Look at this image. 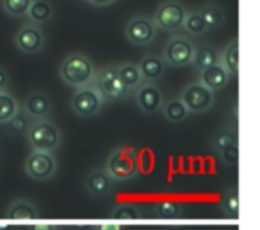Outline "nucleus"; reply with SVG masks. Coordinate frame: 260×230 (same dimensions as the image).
<instances>
[{
    "label": "nucleus",
    "mask_w": 260,
    "mask_h": 230,
    "mask_svg": "<svg viewBox=\"0 0 260 230\" xmlns=\"http://www.w3.org/2000/svg\"><path fill=\"white\" fill-rule=\"evenodd\" d=\"M94 73H96V68H94L93 61L89 59V55L82 54V52L68 54L62 59L61 68H59V77L62 82L75 90L91 86Z\"/></svg>",
    "instance_id": "f257e3e1"
},
{
    "label": "nucleus",
    "mask_w": 260,
    "mask_h": 230,
    "mask_svg": "<svg viewBox=\"0 0 260 230\" xmlns=\"http://www.w3.org/2000/svg\"><path fill=\"white\" fill-rule=\"evenodd\" d=\"M25 139L30 150L54 154L62 143V132L50 118L34 120L25 132Z\"/></svg>",
    "instance_id": "f03ea898"
},
{
    "label": "nucleus",
    "mask_w": 260,
    "mask_h": 230,
    "mask_svg": "<svg viewBox=\"0 0 260 230\" xmlns=\"http://www.w3.org/2000/svg\"><path fill=\"white\" fill-rule=\"evenodd\" d=\"M104 168L114 182H128L139 175L138 155L132 148L118 147L109 154Z\"/></svg>",
    "instance_id": "7ed1b4c3"
},
{
    "label": "nucleus",
    "mask_w": 260,
    "mask_h": 230,
    "mask_svg": "<svg viewBox=\"0 0 260 230\" xmlns=\"http://www.w3.org/2000/svg\"><path fill=\"white\" fill-rule=\"evenodd\" d=\"M91 86L102 95L105 102H114V100H125L128 98L130 91L123 86V82L119 80L118 72H116V65H109L104 68L96 70L94 79Z\"/></svg>",
    "instance_id": "20e7f679"
},
{
    "label": "nucleus",
    "mask_w": 260,
    "mask_h": 230,
    "mask_svg": "<svg viewBox=\"0 0 260 230\" xmlns=\"http://www.w3.org/2000/svg\"><path fill=\"white\" fill-rule=\"evenodd\" d=\"M194 43L191 38L185 34H173L164 45L162 61L170 66H187L191 65L192 55H194Z\"/></svg>",
    "instance_id": "39448f33"
},
{
    "label": "nucleus",
    "mask_w": 260,
    "mask_h": 230,
    "mask_svg": "<svg viewBox=\"0 0 260 230\" xmlns=\"http://www.w3.org/2000/svg\"><path fill=\"white\" fill-rule=\"evenodd\" d=\"M185 15H187V9L180 0H164L157 6L152 20L160 31H178L182 29Z\"/></svg>",
    "instance_id": "423d86ee"
},
{
    "label": "nucleus",
    "mask_w": 260,
    "mask_h": 230,
    "mask_svg": "<svg viewBox=\"0 0 260 230\" xmlns=\"http://www.w3.org/2000/svg\"><path fill=\"white\" fill-rule=\"evenodd\" d=\"M104 104L105 100L102 98V95L93 86H86L75 90V93L72 95L70 107H72L73 114L79 118H93L102 111Z\"/></svg>",
    "instance_id": "0eeeda50"
},
{
    "label": "nucleus",
    "mask_w": 260,
    "mask_h": 230,
    "mask_svg": "<svg viewBox=\"0 0 260 230\" xmlns=\"http://www.w3.org/2000/svg\"><path fill=\"white\" fill-rule=\"evenodd\" d=\"M178 98L185 105L189 114H203V112L210 111L214 105V93L210 90H207L205 86H202L198 80L189 82L182 90Z\"/></svg>",
    "instance_id": "6e6552de"
},
{
    "label": "nucleus",
    "mask_w": 260,
    "mask_h": 230,
    "mask_svg": "<svg viewBox=\"0 0 260 230\" xmlns=\"http://www.w3.org/2000/svg\"><path fill=\"white\" fill-rule=\"evenodd\" d=\"M23 169L29 179L38 180V182L50 180L57 173V159L54 157V154H48V152L30 150L29 157L25 159Z\"/></svg>",
    "instance_id": "1a4fd4ad"
},
{
    "label": "nucleus",
    "mask_w": 260,
    "mask_h": 230,
    "mask_svg": "<svg viewBox=\"0 0 260 230\" xmlns=\"http://www.w3.org/2000/svg\"><path fill=\"white\" fill-rule=\"evenodd\" d=\"M157 33H159V29L150 16H132L125 25V38L136 47H145V45L153 43Z\"/></svg>",
    "instance_id": "9d476101"
},
{
    "label": "nucleus",
    "mask_w": 260,
    "mask_h": 230,
    "mask_svg": "<svg viewBox=\"0 0 260 230\" xmlns=\"http://www.w3.org/2000/svg\"><path fill=\"white\" fill-rule=\"evenodd\" d=\"M134 100L139 111L145 114H155L164 104V95L155 82H143L134 90Z\"/></svg>",
    "instance_id": "9b49d317"
},
{
    "label": "nucleus",
    "mask_w": 260,
    "mask_h": 230,
    "mask_svg": "<svg viewBox=\"0 0 260 230\" xmlns=\"http://www.w3.org/2000/svg\"><path fill=\"white\" fill-rule=\"evenodd\" d=\"M45 41H47L45 33L41 31L40 25H34V23L22 25L15 36L16 47L23 54H38V52H41L45 47Z\"/></svg>",
    "instance_id": "f8f14e48"
},
{
    "label": "nucleus",
    "mask_w": 260,
    "mask_h": 230,
    "mask_svg": "<svg viewBox=\"0 0 260 230\" xmlns=\"http://www.w3.org/2000/svg\"><path fill=\"white\" fill-rule=\"evenodd\" d=\"M114 184L116 182L112 180V177L105 171V168H94L87 173L86 180H84V189H86V193H89L91 196L102 198L112 193Z\"/></svg>",
    "instance_id": "ddd939ff"
},
{
    "label": "nucleus",
    "mask_w": 260,
    "mask_h": 230,
    "mask_svg": "<svg viewBox=\"0 0 260 230\" xmlns=\"http://www.w3.org/2000/svg\"><path fill=\"white\" fill-rule=\"evenodd\" d=\"M22 109L29 114V118L32 120V122L34 120H43V118H48V114H50L52 100L43 91H32V93L25 98Z\"/></svg>",
    "instance_id": "4468645a"
},
{
    "label": "nucleus",
    "mask_w": 260,
    "mask_h": 230,
    "mask_svg": "<svg viewBox=\"0 0 260 230\" xmlns=\"http://www.w3.org/2000/svg\"><path fill=\"white\" fill-rule=\"evenodd\" d=\"M230 79H232L230 73H228L219 63H216V65L209 66V68L200 72L198 82L202 84V86H205L207 90H210L212 93H216V91L224 90V88L228 86V82H230Z\"/></svg>",
    "instance_id": "2eb2a0df"
},
{
    "label": "nucleus",
    "mask_w": 260,
    "mask_h": 230,
    "mask_svg": "<svg viewBox=\"0 0 260 230\" xmlns=\"http://www.w3.org/2000/svg\"><path fill=\"white\" fill-rule=\"evenodd\" d=\"M166 63L162 61V58L157 54H146L143 55V59L139 61L138 68L141 72L143 82H157L160 77L166 73Z\"/></svg>",
    "instance_id": "dca6fc26"
},
{
    "label": "nucleus",
    "mask_w": 260,
    "mask_h": 230,
    "mask_svg": "<svg viewBox=\"0 0 260 230\" xmlns=\"http://www.w3.org/2000/svg\"><path fill=\"white\" fill-rule=\"evenodd\" d=\"M38 216H40V211L36 205L29 200H23V198L11 202L6 209V218L9 219H34Z\"/></svg>",
    "instance_id": "f3484780"
},
{
    "label": "nucleus",
    "mask_w": 260,
    "mask_h": 230,
    "mask_svg": "<svg viewBox=\"0 0 260 230\" xmlns=\"http://www.w3.org/2000/svg\"><path fill=\"white\" fill-rule=\"evenodd\" d=\"M52 16H54V6H52L48 0H32V2H30V8H29V11H27L29 23L43 25V23L50 22Z\"/></svg>",
    "instance_id": "a211bd4d"
},
{
    "label": "nucleus",
    "mask_w": 260,
    "mask_h": 230,
    "mask_svg": "<svg viewBox=\"0 0 260 230\" xmlns=\"http://www.w3.org/2000/svg\"><path fill=\"white\" fill-rule=\"evenodd\" d=\"M219 65L230 73V77H235L239 72V40L234 38L223 50L219 52Z\"/></svg>",
    "instance_id": "6ab92c4d"
},
{
    "label": "nucleus",
    "mask_w": 260,
    "mask_h": 230,
    "mask_svg": "<svg viewBox=\"0 0 260 230\" xmlns=\"http://www.w3.org/2000/svg\"><path fill=\"white\" fill-rule=\"evenodd\" d=\"M116 72H118V77L123 82V86H125L130 93H132L139 84H143L141 72H139L138 65H134V63H121V65L116 66Z\"/></svg>",
    "instance_id": "aec40b11"
},
{
    "label": "nucleus",
    "mask_w": 260,
    "mask_h": 230,
    "mask_svg": "<svg viewBox=\"0 0 260 230\" xmlns=\"http://www.w3.org/2000/svg\"><path fill=\"white\" fill-rule=\"evenodd\" d=\"M200 16H202L203 23H205L207 31H214L223 27L224 23V9L217 4H203L198 9Z\"/></svg>",
    "instance_id": "412c9836"
},
{
    "label": "nucleus",
    "mask_w": 260,
    "mask_h": 230,
    "mask_svg": "<svg viewBox=\"0 0 260 230\" xmlns=\"http://www.w3.org/2000/svg\"><path fill=\"white\" fill-rule=\"evenodd\" d=\"M192 65L196 70H205L209 66L219 63V50L214 48L212 45H202V47L194 48V55H192Z\"/></svg>",
    "instance_id": "4be33fe9"
},
{
    "label": "nucleus",
    "mask_w": 260,
    "mask_h": 230,
    "mask_svg": "<svg viewBox=\"0 0 260 230\" xmlns=\"http://www.w3.org/2000/svg\"><path fill=\"white\" fill-rule=\"evenodd\" d=\"M160 112H162V116L170 123H182L189 118V111L182 104L180 98H170V100H166L162 104V107H160Z\"/></svg>",
    "instance_id": "5701e85b"
},
{
    "label": "nucleus",
    "mask_w": 260,
    "mask_h": 230,
    "mask_svg": "<svg viewBox=\"0 0 260 230\" xmlns=\"http://www.w3.org/2000/svg\"><path fill=\"white\" fill-rule=\"evenodd\" d=\"M20 109H22L20 102L16 100V98L13 97L8 90L0 91V125L8 123L9 120H11L13 116L20 111Z\"/></svg>",
    "instance_id": "b1692460"
},
{
    "label": "nucleus",
    "mask_w": 260,
    "mask_h": 230,
    "mask_svg": "<svg viewBox=\"0 0 260 230\" xmlns=\"http://www.w3.org/2000/svg\"><path fill=\"white\" fill-rule=\"evenodd\" d=\"M235 141H237V130L230 129V127H224V129H219L217 132H214L210 136V148L216 154H219L224 147L235 143Z\"/></svg>",
    "instance_id": "393cba45"
},
{
    "label": "nucleus",
    "mask_w": 260,
    "mask_h": 230,
    "mask_svg": "<svg viewBox=\"0 0 260 230\" xmlns=\"http://www.w3.org/2000/svg\"><path fill=\"white\" fill-rule=\"evenodd\" d=\"M219 209L226 218H237L239 216V191L237 187L224 191L223 198H221Z\"/></svg>",
    "instance_id": "a878e982"
},
{
    "label": "nucleus",
    "mask_w": 260,
    "mask_h": 230,
    "mask_svg": "<svg viewBox=\"0 0 260 230\" xmlns=\"http://www.w3.org/2000/svg\"><path fill=\"white\" fill-rule=\"evenodd\" d=\"M30 123H32V120L29 118V114H27L23 109H20V111L16 112V114L13 116L6 125H8V132L13 134V136H20V134L25 136V132L29 130Z\"/></svg>",
    "instance_id": "bb28decb"
},
{
    "label": "nucleus",
    "mask_w": 260,
    "mask_h": 230,
    "mask_svg": "<svg viewBox=\"0 0 260 230\" xmlns=\"http://www.w3.org/2000/svg\"><path fill=\"white\" fill-rule=\"evenodd\" d=\"M182 27H184L189 36H202V34L207 33V27H205V23H203L202 16H200L198 9H196V11H187Z\"/></svg>",
    "instance_id": "cd10ccee"
},
{
    "label": "nucleus",
    "mask_w": 260,
    "mask_h": 230,
    "mask_svg": "<svg viewBox=\"0 0 260 230\" xmlns=\"http://www.w3.org/2000/svg\"><path fill=\"white\" fill-rule=\"evenodd\" d=\"M32 0H2V11L11 18H23L30 8Z\"/></svg>",
    "instance_id": "c85d7f7f"
},
{
    "label": "nucleus",
    "mask_w": 260,
    "mask_h": 230,
    "mask_svg": "<svg viewBox=\"0 0 260 230\" xmlns=\"http://www.w3.org/2000/svg\"><path fill=\"white\" fill-rule=\"evenodd\" d=\"M111 216L114 219H139L143 218V211L136 204H118L112 207Z\"/></svg>",
    "instance_id": "c756f323"
},
{
    "label": "nucleus",
    "mask_w": 260,
    "mask_h": 230,
    "mask_svg": "<svg viewBox=\"0 0 260 230\" xmlns=\"http://www.w3.org/2000/svg\"><path fill=\"white\" fill-rule=\"evenodd\" d=\"M152 212L155 218H162V219H171V218H178L182 214V205L175 204V202H159L152 207Z\"/></svg>",
    "instance_id": "7c9ffc66"
},
{
    "label": "nucleus",
    "mask_w": 260,
    "mask_h": 230,
    "mask_svg": "<svg viewBox=\"0 0 260 230\" xmlns=\"http://www.w3.org/2000/svg\"><path fill=\"white\" fill-rule=\"evenodd\" d=\"M217 155H219V161L223 162V164L235 168V166L239 164V143L235 141V143L228 145V147H224Z\"/></svg>",
    "instance_id": "2f4dec72"
},
{
    "label": "nucleus",
    "mask_w": 260,
    "mask_h": 230,
    "mask_svg": "<svg viewBox=\"0 0 260 230\" xmlns=\"http://www.w3.org/2000/svg\"><path fill=\"white\" fill-rule=\"evenodd\" d=\"M93 230H125V226L119 223H102V225H94Z\"/></svg>",
    "instance_id": "473e14b6"
},
{
    "label": "nucleus",
    "mask_w": 260,
    "mask_h": 230,
    "mask_svg": "<svg viewBox=\"0 0 260 230\" xmlns=\"http://www.w3.org/2000/svg\"><path fill=\"white\" fill-rule=\"evenodd\" d=\"M8 86H9V73L8 70L0 66V91L8 90Z\"/></svg>",
    "instance_id": "72a5a7b5"
},
{
    "label": "nucleus",
    "mask_w": 260,
    "mask_h": 230,
    "mask_svg": "<svg viewBox=\"0 0 260 230\" xmlns=\"http://www.w3.org/2000/svg\"><path fill=\"white\" fill-rule=\"evenodd\" d=\"M86 2H89V4L94 6V8H105V6L114 4L116 0H86Z\"/></svg>",
    "instance_id": "f704fd0d"
},
{
    "label": "nucleus",
    "mask_w": 260,
    "mask_h": 230,
    "mask_svg": "<svg viewBox=\"0 0 260 230\" xmlns=\"http://www.w3.org/2000/svg\"><path fill=\"white\" fill-rule=\"evenodd\" d=\"M52 225H47V223H38V225L29 226V230H50Z\"/></svg>",
    "instance_id": "c9c22d12"
},
{
    "label": "nucleus",
    "mask_w": 260,
    "mask_h": 230,
    "mask_svg": "<svg viewBox=\"0 0 260 230\" xmlns=\"http://www.w3.org/2000/svg\"><path fill=\"white\" fill-rule=\"evenodd\" d=\"M50 230H64V228H62V226H59V225H52Z\"/></svg>",
    "instance_id": "e433bc0d"
},
{
    "label": "nucleus",
    "mask_w": 260,
    "mask_h": 230,
    "mask_svg": "<svg viewBox=\"0 0 260 230\" xmlns=\"http://www.w3.org/2000/svg\"><path fill=\"white\" fill-rule=\"evenodd\" d=\"M0 230H11V226H9V225H0Z\"/></svg>",
    "instance_id": "4c0bfd02"
}]
</instances>
